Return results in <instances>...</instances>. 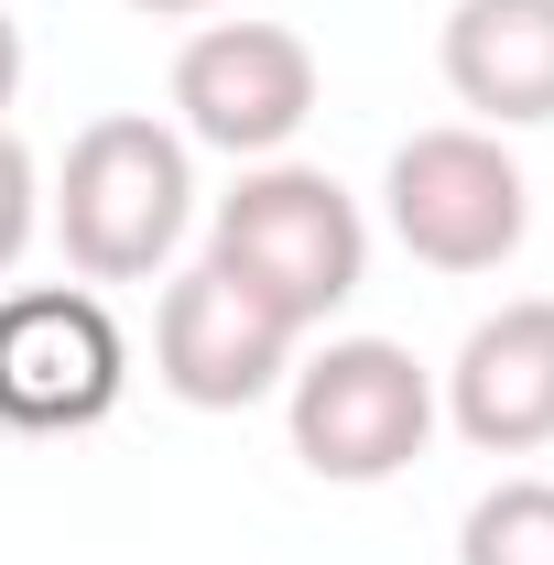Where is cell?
I'll use <instances>...</instances> for the list:
<instances>
[{
	"mask_svg": "<svg viewBox=\"0 0 554 565\" xmlns=\"http://www.w3.org/2000/svg\"><path fill=\"white\" fill-rule=\"evenodd\" d=\"M207 262L228 282H251L283 327H327L348 294L370 282V217L327 163H239V185L207 217Z\"/></svg>",
	"mask_w": 554,
	"mask_h": 565,
	"instance_id": "1",
	"label": "cell"
},
{
	"mask_svg": "<svg viewBox=\"0 0 554 565\" xmlns=\"http://www.w3.org/2000/svg\"><path fill=\"white\" fill-rule=\"evenodd\" d=\"M196 217V152L185 131H163L152 109H109L66 141V174H55V239L87 282H152L174 262Z\"/></svg>",
	"mask_w": 554,
	"mask_h": 565,
	"instance_id": "2",
	"label": "cell"
},
{
	"mask_svg": "<svg viewBox=\"0 0 554 565\" xmlns=\"http://www.w3.org/2000/svg\"><path fill=\"white\" fill-rule=\"evenodd\" d=\"M283 381H294V403H283L294 414V457L316 479H338V490L403 479L424 457V435H435V381L392 338H327V349L305 359V370H283Z\"/></svg>",
	"mask_w": 554,
	"mask_h": 565,
	"instance_id": "3",
	"label": "cell"
},
{
	"mask_svg": "<svg viewBox=\"0 0 554 565\" xmlns=\"http://www.w3.org/2000/svg\"><path fill=\"white\" fill-rule=\"evenodd\" d=\"M381 217H392V239L424 273H500L522 250V228H533V185H522V163H511L500 131L446 120V131H414L392 152Z\"/></svg>",
	"mask_w": 554,
	"mask_h": 565,
	"instance_id": "4",
	"label": "cell"
},
{
	"mask_svg": "<svg viewBox=\"0 0 554 565\" xmlns=\"http://www.w3.org/2000/svg\"><path fill=\"white\" fill-rule=\"evenodd\" d=\"M131 349L87 282H22L0 294V424L22 435H87L109 424Z\"/></svg>",
	"mask_w": 554,
	"mask_h": 565,
	"instance_id": "5",
	"label": "cell"
},
{
	"mask_svg": "<svg viewBox=\"0 0 554 565\" xmlns=\"http://www.w3.org/2000/svg\"><path fill=\"white\" fill-rule=\"evenodd\" d=\"M174 109H185V141L228 163H273L316 120V44L283 22H207L174 55Z\"/></svg>",
	"mask_w": 554,
	"mask_h": 565,
	"instance_id": "6",
	"label": "cell"
},
{
	"mask_svg": "<svg viewBox=\"0 0 554 565\" xmlns=\"http://www.w3.org/2000/svg\"><path fill=\"white\" fill-rule=\"evenodd\" d=\"M283 370H294V327L251 282H228L217 262L163 282V305H152V381L185 414H251L262 392H283Z\"/></svg>",
	"mask_w": 554,
	"mask_h": 565,
	"instance_id": "7",
	"label": "cell"
},
{
	"mask_svg": "<svg viewBox=\"0 0 554 565\" xmlns=\"http://www.w3.org/2000/svg\"><path fill=\"white\" fill-rule=\"evenodd\" d=\"M446 414L479 457H544L554 446V294H522L468 327L446 370Z\"/></svg>",
	"mask_w": 554,
	"mask_h": 565,
	"instance_id": "8",
	"label": "cell"
},
{
	"mask_svg": "<svg viewBox=\"0 0 554 565\" xmlns=\"http://www.w3.org/2000/svg\"><path fill=\"white\" fill-rule=\"evenodd\" d=\"M435 66L479 131H533L554 120V0H457Z\"/></svg>",
	"mask_w": 554,
	"mask_h": 565,
	"instance_id": "9",
	"label": "cell"
},
{
	"mask_svg": "<svg viewBox=\"0 0 554 565\" xmlns=\"http://www.w3.org/2000/svg\"><path fill=\"white\" fill-rule=\"evenodd\" d=\"M457 565H554V479H500L457 522Z\"/></svg>",
	"mask_w": 554,
	"mask_h": 565,
	"instance_id": "10",
	"label": "cell"
},
{
	"mask_svg": "<svg viewBox=\"0 0 554 565\" xmlns=\"http://www.w3.org/2000/svg\"><path fill=\"white\" fill-rule=\"evenodd\" d=\"M33 228H44V174H33V152L11 141V120H0V273L33 250Z\"/></svg>",
	"mask_w": 554,
	"mask_h": 565,
	"instance_id": "11",
	"label": "cell"
},
{
	"mask_svg": "<svg viewBox=\"0 0 554 565\" xmlns=\"http://www.w3.org/2000/svg\"><path fill=\"white\" fill-rule=\"evenodd\" d=\"M11 98H22V22L0 11V109H11Z\"/></svg>",
	"mask_w": 554,
	"mask_h": 565,
	"instance_id": "12",
	"label": "cell"
},
{
	"mask_svg": "<svg viewBox=\"0 0 554 565\" xmlns=\"http://www.w3.org/2000/svg\"><path fill=\"white\" fill-rule=\"evenodd\" d=\"M131 11H152V22H196V11H217V0H131Z\"/></svg>",
	"mask_w": 554,
	"mask_h": 565,
	"instance_id": "13",
	"label": "cell"
}]
</instances>
